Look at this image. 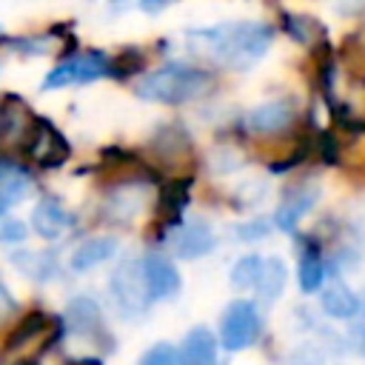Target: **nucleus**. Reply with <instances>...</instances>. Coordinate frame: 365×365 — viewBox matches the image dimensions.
I'll return each instance as SVG.
<instances>
[{"label": "nucleus", "instance_id": "obj_1", "mask_svg": "<svg viewBox=\"0 0 365 365\" xmlns=\"http://www.w3.org/2000/svg\"><path fill=\"white\" fill-rule=\"evenodd\" d=\"M271 40H274V29L259 20H231V23H217L208 29L188 31L191 48L208 54L211 60L228 68L254 66L268 51Z\"/></svg>", "mask_w": 365, "mask_h": 365}, {"label": "nucleus", "instance_id": "obj_2", "mask_svg": "<svg viewBox=\"0 0 365 365\" xmlns=\"http://www.w3.org/2000/svg\"><path fill=\"white\" fill-rule=\"evenodd\" d=\"M214 86V77L202 68L194 66H180V63H168L157 71H148L137 80L134 91L143 100H154V103H188L194 97H202L208 88Z\"/></svg>", "mask_w": 365, "mask_h": 365}, {"label": "nucleus", "instance_id": "obj_3", "mask_svg": "<svg viewBox=\"0 0 365 365\" xmlns=\"http://www.w3.org/2000/svg\"><path fill=\"white\" fill-rule=\"evenodd\" d=\"M60 331H63V325L40 308L23 314V319L9 331V336L0 348V365H6L14 356H37L43 348H48L60 336Z\"/></svg>", "mask_w": 365, "mask_h": 365}, {"label": "nucleus", "instance_id": "obj_4", "mask_svg": "<svg viewBox=\"0 0 365 365\" xmlns=\"http://www.w3.org/2000/svg\"><path fill=\"white\" fill-rule=\"evenodd\" d=\"M145 148H148V157L154 160V168H163L171 177H182V171L191 174V168L197 163L194 143H191L188 131L174 123L160 125Z\"/></svg>", "mask_w": 365, "mask_h": 365}, {"label": "nucleus", "instance_id": "obj_5", "mask_svg": "<svg viewBox=\"0 0 365 365\" xmlns=\"http://www.w3.org/2000/svg\"><path fill=\"white\" fill-rule=\"evenodd\" d=\"M20 151L37 165V168H60L68 157H71V145L68 140L60 134V128L51 120L34 117Z\"/></svg>", "mask_w": 365, "mask_h": 365}, {"label": "nucleus", "instance_id": "obj_6", "mask_svg": "<svg viewBox=\"0 0 365 365\" xmlns=\"http://www.w3.org/2000/svg\"><path fill=\"white\" fill-rule=\"evenodd\" d=\"M111 297L120 308L123 317H140L151 302V291H148V282H145V274H143V262L137 259H123L114 274H111Z\"/></svg>", "mask_w": 365, "mask_h": 365}, {"label": "nucleus", "instance_id": "obj_7", "mask_svg": "<svg viewBox=\"0 0 365 365\" xmlns=\"http://www.w3.org/2000/svg\"><path fill=\"white\" fill-rule=\"evenodd\" d=\"M259 336V314L248 299H234L220 319V342L225 351H242Z\"/></svg>", "mask_w": 365, "mask_h": 365}, {"label": "nucleus", "instance_id": "obj_8", "mask_svg": "<svg viewBox=\"0 0 365 365\" xmlns=\"http://www.w3.org/2000/svg\"><path fill=\"white\" fill-rule=\"evenodd\" d=\"M106 74H111V57L103 51H86V54H77V57L60 63L57 68H51L40 88L51 91V88H63V86L91 83V80H100Z\"/></svg>", "mask_w": 365, "mask_h": 365}, {"label": "nucleus", "instance_id": "obj_9", "mask_svg": "<svg viewBox=\"0 0 365 365\" xmlns=\"http://www.w3.org/2000/svg\"><path fill=\"white\" fill-rule=\"evenodd\" d=\"M97 168H100V177L106 182H114V185H131V182L151 180V171H154L140 154H134L128 148H120V145L103 148Z\"/></svg>", "mask_w": 365, "mask_h": 365}, {"label": "nucleus", "instance_id": "obj_10", "mask_svg": "<svg viewBox=\"0 0 365 365\" xmlns=\"http://www.w3.org/2000/svg\"><path fill=\"white\" fill-rule=\"evenodd\" d=\"M66 319H68V331L74 336L88 339L91 345H100V348H111V336L106 331L103 311H100V305L91 297H74L68 302Z\"/></svg>", "mask_w": 365, "mask_h": 365}, {"label": "nucleus", "instance_id": "obj_11", "mask_svg": "<svg viewBox=\"0 0 365 365\" xmlns=\"http://www.w3.org/2000/svg\"><path fill=\"white\" fill-rule=\"evenodd\" d=\"M294 120H297L294 100H268L245 114V128L259 137H274V134H282L285 128H291Z\"/></svg>", "mask_w": 365, "mask_h": 365}, {"label": "nucleus", "instance_id": "obj_12", "mask_svg": "<svg viewBox=\"0 0 365 365\" xmlns=\"http://www.w3.org/2000/svg\"><path fill=\"white\" fill-rule=\"evenodd\" d=\"M319 200V185L317 182H297V185H291L285 194H282V200H279V205H277V211H274V225L277 228H282V231H294L297 228V222L314 208V202Z\"/></svg>", "mask_w": 365, "mask_h": 365}, {"label": "nucleus", "instance_id": "obj_13", "mask_svg": "<svg viewBox=\"0 0 365 365\" xmlns=\"http://www.w3.org/2000/svg\"><path fill=\"white\" fill-rule=\"evenodd\" d=\"M214 245H217V237H214V231H211L208 222H202V220H188V222L174 225L171 248H174L177 257H182V259H197V257L211 254Z\"/></svg>", "mask_w": 365, "mask_h": 365}, {"label": "nucleus", "instance_id": "obj_14", "mask_svg": "<svg viewBox=\"0 0 365 365\" xmlns=\"http://www.w3.org/2000/svg\"><path fill=\"white\" fill-rule=\"evenodd\" d=\"M188 188H191V174L168 177L160 185V197H157V225L160 228L180 225V217L188 205Z\"/></svg>", "mask_w": 365, "mask_h": 365}, {"label": "nucleus", "instance_id": "obj_15", "mask_svg": "<svg viewBox=\"0 0 365 365\" xmlns=\"http://www.w3.org/2000/svg\"><path fill=\"white\" fill-rule=\"evenodd\" d=\"M31 123H34V114L29 111V106L20 97L6 94L3 103H0V143L23 145Z\"/></svg>", "mask_w": 365, "mask_h": 365}, {"label": "nucleus", "instance_id": "obj_16", "mask_svg": "<svg viewBox=\"0 0 365 365\" xmlns=\"http://www.w3.org/2000/svg\"><path fill=\"white\" fill-rule=\"evenodd\" d=\"M143 274H145V282H148V291L154 299H171L180 291V274H177L174 262H168L160 254H145Z\"/></svg>", "mask_w": 365, "mask_h": 365}, {"label": "nucleus", "instance_id": "obj_17", "mask_svg": "<svg viewBox=\"0 0 365 365\" xmlns=\"http://www.w3.org/2000/svg\"><path fill=\"white\" fill-rule=\"evenodd\" d=\"M31 225L43 240H54L71 225V214L54 197H43L31 211Z\"/></svg>", "mask_w": 365, "mask_h": 365}, {"label": "nucleus", "instance_id": "obj_18", "mask_svg": "<svg viewBox=\"0 0 365 365\" xmlns=\"http://www.w3.org/2000/svg\"><path fill=\"white\" fill-rule=\"evenodd\" d=\"M217 362V339L208 328L197 325L188 331L180 348V365H214Z\"/></svg>", "mask_w": 365, "mask_h": 365}, {"label": "nucleus", "instance_id": "obj_19", "mask_svg": "<svg viewBox=\"0 0 365 365\" xmlns=\"http://www.w3.org/2000/svg\"><path fill=\"white\" fill-rule=\"evenodd\" d=\"M322 279H325V262H322L319 242L314 237H305L299 245V288L305 294H314L319 291Z\"/></svg>", "mask_w": 365, "mask_h": 365}, {"label": "nucleus", "instance_id": "obj_20", "mask_svg": "<svg viewBox=\"0 0 365 365\" xmlns=\"http://www.w3.org/2000/svg\"><path fill=\"white\" fill-rule=\"evenodd\" d=\"M282 29H285V34L291 40H297V43H302L308 48H314V46H319L325 40V26L311 14L282 11Z\"/></svg>", "mask_w": 365, "mask_h": 365}, {"label": "nucleus", "instance_id": "obj_21", "mask_svg": "<svg viewBox=\"0 0 365 365\" xmlns=\"http://www.w3.org/2000/svg\"><path fill=\"white\" fill-rule=\"evenodd\" d=\"M322 311L334 319H351L359 311V297L339 279H334L325 291H322Z\"/></svg>", "mask_w": 365, "mask_h": 365}, {"label": "nucleus", "instance_id": "obj_22", "mask_svg": "<svg viewBox=\"0 0 365 365\" xmlns=\"http://www.w3.org/2000/svg\"><path fill=\"white\" fill-rule=\"evenodd\" d=\"M117 254V240L114 237H94V240H86L74 254H71V268L74 271H88L100 262H106L108 257Z\"/></svg>", "mask_w": 365, "mask_h": 365}, {"label": "nucleus", "instance_id": "obj_23", "mask_svg": "<svg viewBox=\"0 0 365 365\" xmlns=\"http://www.w3.org/2000/svg\"><path fill=\"white\" fill-rule=\"evenodd\" d=\"M285 279H288V271H285V262L279 257H268L262 259V271H259V279H257V297L262 302H274L282 288H285Z\"/></svg>", "mask_w": 365, "mask_h": 365}, {"label": "nucleus", "instance_id": "obj_24", "mask_svg": "<svg viewBox=\"0 0 365 365\" xmlns=\"http://www.w3.org/2000/svg\"><path fill=\"white\" fill-rule=\"evenodd\" d=\"M11 259H14V265H17L26 277H31V279H37V282L51 279V277L57 274L54 254H46V251H20V254H14Z\"/></svg>", "mask_w": 365, "mask_h": 365}, {"label": "nucleus", "instance_id": "obj_25", "mask_svg": "<svg viewBox=\"0 0 365 365\" xmlns=\"http://www.w3.org/2000/svg\"><path fill=\"white\" fill-rule=\"evenodd\" d=\"M259 271H262V257L257 254H248V257H240L231 268V282L234 288H254L257 279H259Z\"/></svg>", "mask_w": 365, "mask_h": 365}, {"label": "nucleus", "instance_id": "obj_26", "mask_svg": "<svg viewBox=\"0 0 365 365\" xmlns=\"http://www.w3.org/2000/svg\"><path fill=\"white\" fill-rule=\"evenodd\" d=\"M143 66H145V54L140 48H125L117 57H111V77L117 80L134 77L137 71H143Z\"/></svg>", "mask_w": 365, "mask_h": 365}, {"label": "nucleus", "instance_id": "obj_27", "mask_svg": "<svg viewBox=\"0 0 365 365\" xmlns=\"http://www.w3.org/2000/svg\"><path fill=\"white\" fill-rule=\"evenodd\" d=\"M0 40H3V46H9V48H14V51H20L23 57L48 51V37H40V34H26V37H0Z\"/></svg>", "mask_w": 365, "mask_h": 365}, {"label": "nucleus", "instance_id": "obj_28", "mask_svg": "<svg viewBox=\"0 0 365 365\" xmlns=\"http://www.w3.org/2000/svg\"><path fill=\"white\" fill-rule=\"evenodd\" d=\"M140 365H180V351L171 342H157L143 354Z\"/></svg>", "mask_w": 365, "mask_h": 365}, {"label": "nucleus", "instance_id": "obj_29", "mask_svg": "<svg viewBox=\"0 0 365 365\" xmlns=\"http://www.w3.org/2000/svg\"><path fill=\"white\" fill-rule=\"evenodd\" d=\"M317 148H319V157L328 163V165H342V140L334 134V131H322L319 140H317Z\"/></svg>", "mask_w": 365, "mask_h": 365}, {"label": "nucleus", "instance_id": "obj_30", "mask_svg": "<svg viewBox=\"0 0 365 365\" xmlns=\"http://www.w3.org/2000/svg\"><path fill=\"white\" fill-rule=\"evenodd\" d=\"M282 365H325V356L314 342H302L282 359Z\"/></svg>", "mask_w": 365, "mask_h": 365}, {"label": "nucleus", "instance_id": "obj_31", "mask_svg": "<svg viewBox=\"0 0 365 365\" xmlns=\"http://www.w3.org/2000/svg\"><path fill=\"white\" fill-rule=\"evenodd\" d=\"M348 342L354 351H359L365 356V294L359 297V311L351 317V328H348Z\"/></svg>", "mask_w": 365, "mask_h": 365}, {"label": "nucleus", "instance_id": "obj_32", "mask_svg": "<svg viewBox=\"0 0 365 365\" xmlns=\"http://www.w3.org/2000/svg\"><path fill=\"white\" fill-rule=\"evenodd\" d=\"M268 231H271V225H268L265 220H251V222H242V225H237V237H240L242 242L259 240V237H265Z\"/></svg>", "mask_w": 365, "mask_h": 365}, {"label": "nucleus", "instance_id": "obj_33", "mask_svg": "<svg viewBox=\"0 0 365 365\" xmlns=\"http://www.w3.org/2000/svg\"><path fill=\"white\" fill-rule=\"evenodd\" d=\"M26 240V225L17 220H9L0 225V242H23Z\"/></svg>", "mask_w": 365, "mask_h": 365}, {"label": "nucleus", "instance_id": "obj_34", "mask_svg": "<svg viewBox=\"0 0 365 365\" xmlns=\"http://www.w3.org/2000/svg\"><path fill=\"white\" fill-rule=\"evenodd\" d=\"M26 197V188H17V185H3L0 182V214H6L14 202H20Z\"/></svg>", "mask_w": 365, "mask_h": 365}, {"label": "nucleus", "instance_id": "obj_35", "mask_svg": "<svg viewBox=\"0 0 365 365\" xmlns=\"http://www.w3.org/2000/svg\"><path fill=\"white\" fill-rule=\"evenodd\" d=\"M17 311V299L11 297V291L3 285V279H0V322H6L11 314Z\"/></svg>", "mask_w": 365, "mask_h": 365}, {"label": "nucleus", "instance_id": "obj_36", "mask_svg": "<svg viewBox=\"0 0 365 365\" xmlns=\"http://www.w3.org/2000/svg\"><path fill=\"white\" fill-rule=\"evenodd\" d=\"M66 365H103L97 356H77V359H68Z\"/></svg>", "mask_w": 365, "mask_h": 365}, {"label": "nucleus", "instance_id": "obj_37", "mask_svg": "<svg viewBox=\"0 0 365 365\" xmlns=\"http://www.w3.org/2000/svg\"><path fill=\"white\" fill-rule=\"evenodd\" d=\"M163 3H171V0H143V6L151 11V9H157V6H163Z\"/></svg>", "mask_w": 365, "mask_h": 365}, {"label": "nucleus", "instance_id": "obj_38", "mask_svg": "<svg viewBox=\"0 0 365 365\" xmlns=\"http://www.w3.org/2000/svg\"><path fill=\"white\" fill-rule=\"evenodd\" d=\"M108 3H125V0H108Z\"/></svg>", "mask_w": 365, "mask_h": 365}, {"label": "nucleus", "instance_id": "obj_39", "mask_svg": "<svg viewBox=\"0 0 365 365\" xmlns=\"http://www.w3.org/2000/svg\"><path fill=\"white\" fill-rule=\"evenodd\" d=\"M20 365H34V362H20Z\"/></svg>", "mask_w": 365, "mask_h": 365}]
</instances>
